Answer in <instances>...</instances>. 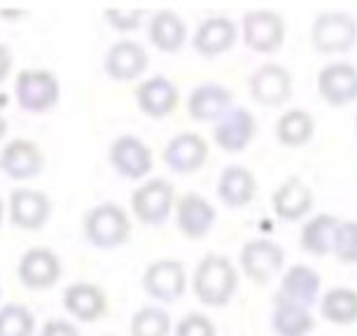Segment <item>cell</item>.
I'll list each match as a JSON object with an SVG mask.
<instances>
[{"label": "cell", "instance_id": "6da1fadb", "mask_svg": "<svg viewBox=\"0 0 357 336\" xmlns=\"http://www.w3.org/2000/svg\"><path fill=\"white\" fill-rule=\"evenodd\" d=\"M192 287L201 304L215 308L227 306L238 287V271L227 257L211 252L194 268Z\"/></svg>", "mask_w": 357, "mask_h": 336}, {"label": "cell", "instance_id": "7a4b0ae2", "mask_svg": "<svg viewBox=\"0 0 357 336\" xmlns=\"http://www.w3.org/2000/svg\"><path fill=\"white\" fill-rule=\"evenodd\" d=\"M82 229L84 238L93 247L112 250V247L126 243V238L131 236V220L124 208H119L117 204H100L84 215Z\"/></svg>", "mask_w": 357, "mask_h": 336}, {"label": "cell", "instance_id": "3957f363", "mask_svg": "<svg viewBox=\"0 0 357 336\" xmlns=\"http://www.w3.org/2000/svg\"><path fill=\"white\" fill-rule=\"evenodd\" d=\"M357 43V22L346 12H320L311 24V45L320 54L350 52Z\"/></svg>", "mask_w": 357, "mask_h": 336}, {"label": "cell", "instance_id": "277c9868", "mask_svg": "<svg viewBox=\"0 0 357 336\" xmlns=\"http://www.w3.org/2000/svg\"><path fill=\"white\" fill-rule=\"evenodd\" d=\"M241 36L252 52L273 54L280 49L282 40H285V22L278 12L250 10L241 22Z\"/></svg>", "mask_w": 357, "mask_h": 336}, {"label": "cell", "instance_id": "5b68a950", "mask_svg": "<svg viewBox=\"0 0 357 336\" xmlns=\"http://www.w3.org/2000/svg\"><path fill=\"white\" fill-rule=\"evenodd\" d=\"M17 103L29 112H45L59 100V79L50 70H22L17 75Z\"/></svg>", "mask_w": 357, "mask_h": 336}, {"label": "cell", "instance_id": "8992f818", "mask_svg": "<svg viewBox=\"0 0 357 336\" xmlns=\"http://www.w3.org/2000/svg\"><path fill=\"white\" fill-rule=\"evenodd\" d=\"M173 185L164 178H152L131 197V208L143 224H161L173 211Z\"/></svg>", "mask_w": 357, "mask_h": 336}, {"label": "cell", "instance_id": "52a82bcc", "mask_svg": "<svg viewBox=\"0 0 357 336\" xmlns=\"http://www.w3.org/2000/svg\"><path fill=\"white\" fill-rule=\"evenodd\" d=\"M285 264V252L278 243L266 238L248 240L241 250V268L252 283L266 285Z\"/></svg>", "mask_w": 357, "mask_h": 336}, {"label": "cell", "instance_id": "ba28073f", "mask_svg": "<svg viewBox=\"0 0 357 336\" xmlns=\"http://www.w3.org/2000/svg\"><path fill=\"white\" fill-rule=\"evenodd\" d=\"M292 75L280 63H261L248 82L252 100L266 107L287 103L289 96H292Z\"/></svg>", "mask_w": 357, "mask_h": 336}, {"label": "cell", "instance_id": "9c48e42d", "mask_svg": "<svg viewBox=\"0 0 357 336\" xmlns=\"http://www.w3.org/2000/svg\"><path fill=\"white\" fill-rule=\"evenodd\" d=\"M143 287L150 297L159 301H175L183 297L187 287V273L185 266L178 259H157L145 268L143 273Z\"/></svg>", "mask_w": 357, "mask_h": 336}, {"label": "cell", "instance_id": "30bf717a", "mask_svg": "<svg viewBox=\"0 0 357 336\" xmlns=\"http://www.w3.org/2000/svg\"><path fill=\"white\" fill-rule=\"evenodd\" d=\"M107 157H110L112 168L122 178L140 180V178H145L147 173L152 171L150 147H147L138 136H131V133L114 138V143L110 145Z\"/></svg>", "mask_w": 357, "mask_h": 336}, {"label": "cell", "instance_id": "8fae6325", "mask_svg": "<svg viewBox=\"0 0 357 336\" xmlns=\"http://www.w3.org/2000/svg\"><path fill=\"white\" fill-rule=\"evenodd\" d=\"M318 93L327 105L341 107L357 98V68L348 61H332L318 72Z\"/></svg>", "mask_w": 357, "mask_h": 336}, {"label": "cell", "instance_id": "7c38bea8", "mask_svg": "<svg viewBox=\"0 0 357 336\" xmlns=\"http://www.w3.org/2000/svg\"><path fill=\"white\" fill-rule=\"evenodd\" d=\"M255 133H257V119H255L252 112L248 107H231L215 124L213 138L220 145V150L229 154H238L252 143Z\"/></svg>", "mask_w": 357, "mask_h": 336}, {"label": "cell", "instance_id": "4fadbf2b", "mask_svg": "<svg viewBox=\"0 0 357 336\" xmlns=\"http://www.w3.org/2000/svg\"><path fill=\"white\" fill-rule=\"evenodd\" d=\"M147 63H150V59H147L143 45L136 40H119L107 49L103 68L107 77L117 79V82H129V79L143 75Z\"/></svg>", "mask_w": 357, "mask_h": 336}, {"label": "cell", "instance_id": "5bb4252c", "mask_svg": "<svg viewBox=\"0 0 357 336\" xmlns=\"http://www.w3.org/2000/svg\"><path fill=\"white\" fill-rule=\"evenodd\" d=\"M19 280L31 290H47L61 275V261L47 247H31L19 259Z\"/></svg>", "mask_w": 357, "mask_h": 336}, {"label": "cell", "instance_id": "9a60e30c", "mask_svg": "<svg viewBox=\"0 0 357 336\" xmlns=\"http://www.w3.org/2000/svg\"><path fill=\"white\" fill-rule=\"evenodd\" d=\"M52 201L38 190H15L10 194V220L24 231H36L50 220Z\"/></svg>", "mask_w": 357, "mask_h": 336}, {"label": "cell", "instance_id": "2e32d148", "mask_svg": "<svg viewBox=\"0 0 357 336\" xmlns=\"http://www.w3.org/2000/svg\"><path fill=\"white\" fill-rule=\"evenodd\" d=\"M215 206L201 194H185L183 199L175 206V222H178V229L185 234L187 238L199 240L208 236V231L215 224Z\"/></svg>", "mask_w": 357, "mask_h": 336}, {"label": "cell", "instance_id": "e0dca14e", "mask_svg": "<svg viewBox=\"0 0 357 336\" xmlns=\"http://www.w3.org/2000/svg\"><path fill=\"white\" fill-rule=\"evenodd\" d=\"M208 159V143L199 133L185 131L173 136L164 147L166 166L175 173H194Z\"/></svg>", "mask_w": 357, "mask_h": 336}, {"label": "cell", "instance_id": "ac0fdd59", "mask_svg": "<svg viewBox=\"0 0 357 336\" xmlns=\"http://www.w3.org/2000/svg\"><path fill=\"white\" fill-rule=\"evenodd\" d=\"M45 166V157L40 147L31 140L17 138L3 147L0 152V171L8 178L15 180H29L36 178Z\"/></svg>", "mask_w": 357, "mask_h": 336}, {"label": "cell", "instance_id": "d6986e66", "mask_svg": "<svg viewBox=\"0 0 357 336\" xmlns=\"http://www.w3.org/2000/svg\"><path fill=\"white\" fill-rule=\"evenodd\" d=\"M320 294V275L306 264H294L287 268L280 280V287L275 292V301H287V304H296L311 308Z\"/></svg>", "mask_w": 357, "mask_h": 336}, {"label": "cell", "instance_id": "ffe728a7", "mask_svg": "<svg viewBox=\"0 0 357 336\" xmlns=\"http://www.w3.org/2000/svg\"><path fill=\"white\" fill-rule=\"evenodd\" d=\"M315 204V194L304 180L299 178H287L280 187H275L271 194V206L273 213L285 222H296L306 217L311 213Z\"/></svg>", "mask_w": 357, "mask_h": 336}, {"label": "cell", "instance_id": "44dd1931", "mask_svg": "<svg viewBox=\"0 0 357 336\" xmlns=\"http://www.w3.org/2000/svg\"><path fill=\"white\" fill-rule=\"evenodd\" d=\"M136 100H138V107L147 117L161 119V117H168L175 107H178L180 93H178V86L168 77L154 75L138 84Z\"/></svg>", "mask_w": 357, "mask_h": 336}, {"label": "cell", "instance_id": "7402d4cb", "mask_svg": "<svg viewBox=\"0 0 357 336\" xmlns=\"http://www.w3.org/2000/svg\"><path fill=\"white\" fill-rule=\"evenodd\" d=\"M231 91L222 84H201L190 93L187 110L194 122H220L231 110Z\"/></svg>", "mask_w": 357, "mask_h": 336}, {"label": "cell", "instance_id": "603a6c76", "mask_svg": "<svg viewBox=\"0 0 357 336\" xmlns=\"http://www.w3.org/2000/svg\"><path fill=\"white\" fill-rule=\"evenodd\" d=\"M238 38V26L229 17H211L199 26L194 33V49L201 56H218L234 47Z\"/></svg>", "mask_w": 357, "mask_h": 336}, {"label": "cell", "instance_id": "cb8c5ba5", "mask_svg": "<svg viewBox=\"0 0 357 336\" xmlns=\"http://www.w3.org/2000/svg\"><path fill=\"white\" fill-rule=\"evenodd\" d=\"M257 194V178L245 166H227L218 180V197L229 208H245Z\"/></svg>", "mask_w": 357, "mask_h": 336}, {"label": "cell", "instance_id": "d4e9b609", "mask_svg": "<svg viewBox=\"0 0 357 336\" xmlns=\"http://www.w3.org/2000/svg\"><path fill=\"white\" fill-rule=\"evenodd\" d=\"M63 306L73 318L93 322L107 311L105 292L93 283H73L63 292Z\"/></svg>", "mask_w": 357, "mask_h": 336}, {"label": "cell", "instance_id": "484cf974", "mask_svg": "<svg viewBox=\"0 0 357 336\" xmlns=\"http://www.w3.org/2000/svg\"><path fill=\"white\" fill-rule=\"evenodd\" d=\"M339 217L327 213H320L311 217L301 229V247L308 254H315V257H325L334 250V238H336V229H339Z\"/></svg>", "mask_w": 357, "mask_h": 336}, {"label": "cell", "instance_id": "4316f807", "mask_svg": "<svg viewBox=\"0 0 357 336\" xmlns=\"http://www.w3.org/2000/svg\"><path fill=\"white\" fill-rule=\"evenodd\" d=\"M147 33H150V43L157 47V49L178 52L180 47L185 45L187 26L173 10H161L150 19Z\"/></svg>", "mask_w": 357, "mask_h": 336}, {"label": "cell", "instance_id": "83f0119b", "mask_svg": "<svg viewBox=\"0 0 357 336\" xmlns=\"http://www.w3.org/2000/svg\"><path fill=\"white\" fill-rule=\"evenodd\" d=\"M313 133H315V119L304 107H294V110L282 112L280 119L275 122V138L285 147L306 145L313 138Z\"/></svg>", "mask_w": 357, "mask_h": 336}, {"label": "cell", "instance_id": "f1b7e54d", "mask_svg": "<svg viewBox=\"0 0 357 336\" xmlns=\"http://www.w3.org/2000/svg\"><path fill=\"white\" fill-rule=\"evenodd\" d=\"M273 332L278 336H306L315 327L311 308L287 304V301H273Z\"/></svg>", "mask_w": 357, "mask_h": 336}, {"label": "cell", "instance_id": "f546056e", "mask_svg": "<svg viewBox=\"0 0 357 336\" xmlns=\"http://www.w3.org/2000/svg\"><path fill=\"white\" fill-rule=\"evenodd\" d=\"M320 313L334 325H353L357 322V290L332 287L320 301Z\"/></svg>", "mask_w": 357, "mask_h": 336}, {"label": "cell", "instance_id": "4dcf8cb0", "mask_svg": "<svg viewBox=\"0 0 357 336\" xmlns=\"http://www.w3.org/2000/svg\"><path fill=\"white\" fill-rule=\"evenodd\" d=\"M171 332V315L164 308L143 306L131 318V336H168Z\"/></svg>", "mask_w": 357, "mask_h": 336}, {"label": "cell", "instance_id": "1f68e13d", "mask_svg": "<svg viewBox=\"0 0 357 336\" xmlns=\"http://www.w3.org/2000/svg\"><path fill=\"white\" fill-rule=\"evenodd\" d=\"M36 320L22 304H8L0 308V336H33Z\"/></svg>", "mask_w": 357, "mask_h": 336}, {"label": "cell", "instance_id": "d6a6232c", "mask_svg": "<svg viewBox=\"0 0 357 336\" xmlns=\"http://www.w3.org/2000/svg\"><path fill=\"white\" fill-rule=\"evenodd\" d=\"M332 254L343 264H357V220L339 222Z\"/></svg>", "mask_w": 357, "mask_h": 336}, {"label": "cell", "instance_id": "836d02e7", "mask_svg": "<svg viewBox=\"0 0 357 336\" xmlns=\"http://www.w3.org/2000/svg\"><path fill=\"white\" fill-rule=\"evenodd\" d=\"M175 336H215V325L204 313H190L178 322Z\"/></svg>", "mask_w": 357, "mask_h": 336}, {"label": "cell", "instance_id": "e575fe53", "mask_svg": "<svg viewBox=\"0 0 357 336\" xmlns=\"http://www.w3.org/2000/svg\"><path fill=\"white\" fill-rule=\"evenodd\" d=\"M105 19L112 29L117 31H136L143 24V10H124V8H110L105 10Z\"/></svg>", "mask_w": 357, "mask_h": 336}, {"label": "cell", "instance_id": "d590c367", "mask_svg": "<svg viewBox=\"0 0 357 336\" xmlns=\"http://www.w3.org/2000/svg\"><path fill=\"white\" fill-rule=\"evenodd\" d=\"M40 336H79V332L75 325H70L66 320H50L43 327Z\"/></svg>", "mask_w": 357, "mask_h": 336}, {"label": "cell", "instance_id": "8d00e7d4", "mask_svg": "<svg viewBox=\"0 0 357 336\" xmlns=\"http://www.w3.org/2000/svg\"><path fill=\"white\" fill-rule=\"evenodd\" d=\"M10 68H12V54L5 45H0V82L10 75Z\"/></svg>", "mask_w": 357, "mask_h": 336}, {"label": "cell", "instance_id": "74e56055", "mask_svg": "<svg viewBox=\"0 0 357 336\" xmlns=\"http://www.w3.org/2000/svg\"><path fill=\"white\" fill-rule=\"evenodd\" d=\"M5 131H8V122H5V117L0 115V140H3V136H5Z\"/></svg>", "mask_w": 357, "mask_h": 336}, {"label": "cell", "instance_id": "f35d334b", "mask_svg": "<svg viewBox=\"0 0 357 336\" xmlns=\"http://www.w3.org/2000/svg\"><path fill=\"white\" fill-rule=\"evenodd\" d=\"M3 211H5V206H3V201H0V222H3Z\"/></svg>", "mask_w": 357, "mask_h": 336}, {"label": "cell", "instance_id": "ab89813d", "mask_svg": "<svg viewBox=\"0 0 357 336\" xmlns=\"http://www.w3.org/2000/svg\"><path fill=\"white\" fill-rule=\"evenodd\" d=\"M355 133H357V115H355Z\"/></svg>", "mask_w": 357, "mask_h": 336}]
</instances>
